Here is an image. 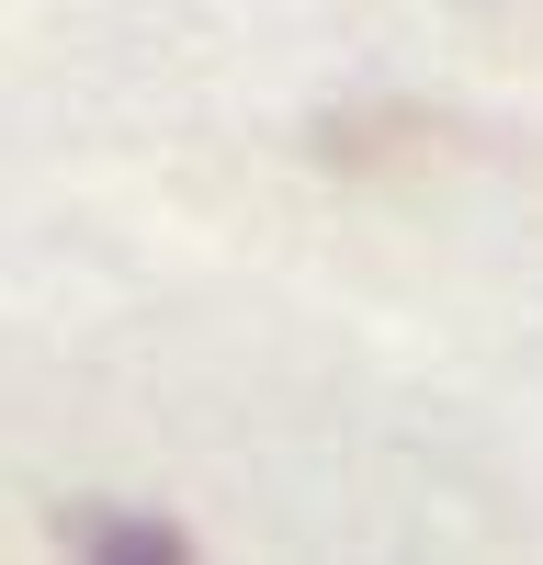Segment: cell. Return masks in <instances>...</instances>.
Masks as SVG:
<instances>
[{
	"label": "cell",
	"instance_id": "cell-1",
	"mask_svg": "<svg viewBox=\"0 0 543 565\" xmlns=\"http://www.w3.org/2000/svg\"><path fill=\"white\" fill-rule=\"evenodd\" d=\"M79 543H103V554H181L170 521H79Z\"/></svg>",
	"mask_w": 543,
	"mask_h": 565
}]
</instances>
